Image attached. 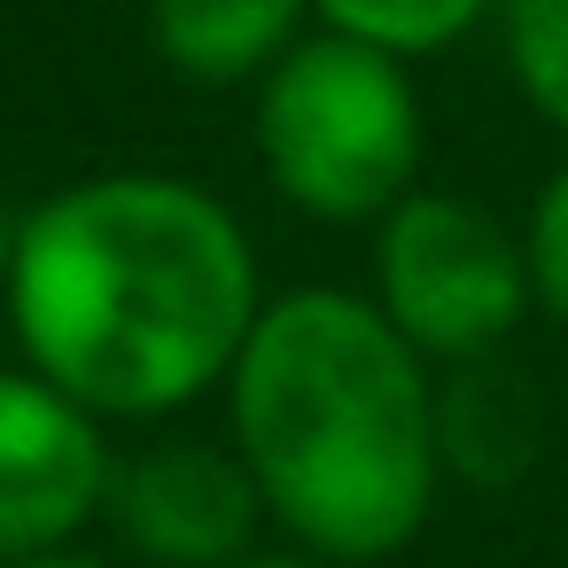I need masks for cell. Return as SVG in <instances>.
Masks as SVG:
<instances>
[{
  "mask_svg": "<svg viewBox=\"0 0 568 568\" xmlns=\"http://www.w3.org/2000/svg\"><path fill=\"white\" fill-rule=\"evenodd\" d=\"M9 273H17V211H0V312H9Z\"/></svg>",
  "mask_w": 568,
  "mask_h": 568,
  "instance_id": "cell-14",
  "label": "cell"
},
{
  "mask_svg": "<svg viewBox=\"0 0 568 568\" xmlns=\"http://www.w3.org/2000/svg\"><path fill=\"white\" fill-rule=\"evenodd\" d=\"M9 568H118L102 552H79V545H55V552H32V560H9Z\"/></svg>",
  "mask_w": 568,
  "mask_h": 568,
  "instance_id": "cell-13",
  "label": "cell"
},
{
  "mask_svg": "<svg viewBox=\"0 0 568 568\" xmlns=\"http://www.w3.org/2000/svg\"><path fill=\"white\" fill-rule=\"evenodd\" d=\"M226 420L265 521L335 568L397 560L436 514L444 436L428 358L358 288L312 281L265 296L226 374Z\"/></svg>",
  "mask_w": 568,
  "mask_h": 568,
  "instance_id": "cell-2",
  "label": "cell"
},
{
  "mask_svg": "<svg viewBox=\"0 0 568 568\" xmlns=\"http://www.w3.org/2000/svg\"><path fill=\"white\" fill-rule=\"evenodd\" d=\"M118 475L110 420L32 366H0V568L79 545Z\"/></svg>",
  "mask_w": 568,
  "mask_h": 568,
  "instance_id": "cell-5",
  "label": "cell"
},
{
  "mask_svg": "<svg viewBox=\"0 0 568 568\" xmlns=\"http://www.w3.org/2000/svg\"><path fill=\"white\" fill-rule=\"evenodd\" d=\"M257 312V250L203 180L94 172L17 219V351L102 420H172L226 389Z\"/></svg>",
  "mask_w": 568,
  "mask_h": 568,
  "instance_id": "cell-1",
  "label": "cell"
},
{
  "mask_svg": "<svg viewBox=\"0 0 568 568\" xmlns=\"http://www.w3.org/2000/svg\"><path fill=\"white\" fill-rule=\"evenodd\" d=\"M498 0H312V17L343 40H366L397 63H428L444 48H459Z\"/></svg>",
  "mask_w": 568,
  "mask_h": 568,
  "instance_id": "cell-9",
  "label": "cell"
},
{
  "mask_svg": "<svg viewBox=\"0 0 568 568\" xmlns=\"http://www.w3.org/2000/svg\"><path fill=\"white\" fill-rule=\"evenodd\" d=\"M312 0H149V48L187 87H257L296 40Z\"/></svg>",
  "mask_w": 568,
  "mask_h": 568,
  "instance_id": "cell-7",
  "label": "cell"
},
{
  "mask_svg": "<svg viewBox=\"0 0 568 568\" xmlns=\"http://www.w3.org/2000/svg\"><path fill=\"white\" fill-rule=\"evenodd\" d=\"M374 304L428 366L490 358L529 312V250L506 219L452 187H413L374 226Z\"/></svg>",
  "mask_w": 568,
  "mask_h": 568,
  "instance_id": "cell-4",
  "label": "cell"
},
{
  "mask_svg": "<svg viewBox=\"0 0 568 568\" xmlns=\"http://www.w3.org/2000/svg\"><path fill=\"white\" fill-rule=\"evenodd\" d=\"M102 521L149 568H226L257 545L265 498L234 444L211 436H156L118 459Z\"/></svg>",
  "mask_w": 568,
  "mask_h": 568,
  "instance_id": "cell-6",
  "label": "cell"
},
{
  "mask_svg": "<svg viewBox=\"0 0 568 568\" xmlns=\"http://www.w3.org/2000/svg\"><path fill=\"white\" fill-rule=\"evenodd\" d=\"M498 40L521 102L568 141V0H498Z\"/></svg>",
  "mask_w": 568,
  "mask_h": 568,
  "instance_id": "cell-10",
  "label": "cell"
},
{
  "mask_svg": "<svg viewBox=\"0 0 568 568\" xmlns=\"http://www.w3.org/2000/svg\"><path fill=\"white\" fill-rule=\"evenodd\" d=\"M250 133L273 195L320 226H382L428 164V110L413 63L327 24L257 79Z\"/></svg>",
  "mask_w": 568,
  "mask_h": 568,
  "instance_id": "cell-3",
  "label": "cell"
},
{
  "mask_svg": "<svg viewBox=\"0 0 568 568\" xmlns=\"http://www.w3.org/2000/svg\"><path fill=\"white\" fill-rule=\"evenodd\" d=\"M521 250H529L537 312H552V327H568V164L537 187V203L521 219Z\"/></svg>",
  "mask_w": 568,
  "mask_h": 568,
  "instance_id": "cell-11",
  "label": "cell"
},
{
  "mask_svg": "<svg viewBox=\"0 0 568 568\" xmlns=\"http://www.w3.org/2000/svg\"><path fill=\"white\" fill-rule=\"evenodd\" d=\"M436 436H444V467L459 475H490L506 483L521 459H529V405L521 389L490 366V413H483V389H475V366H459L452 389H436Z\"/></svg>",
  "mask_w": 568,
  "mask_h": 568,
  "instance_id": "cell-8",
  "label": "cell"
},
{
  "mask_svg": "<svg viewBox=\"0 0 568 568\" xmlns=\"http://www.w3.org/2000/svg\"><path fill=\"white\" fill-rule=\"evenodd\" d=\"M226 568H335V560H320V552H304V545H250V552L226 560Z\"/></svg>",
  "mask_w": 568,
  "mask_h": 568,
  "instance_id": "cell-12",
  "label": "cell"
}]
</instances>
